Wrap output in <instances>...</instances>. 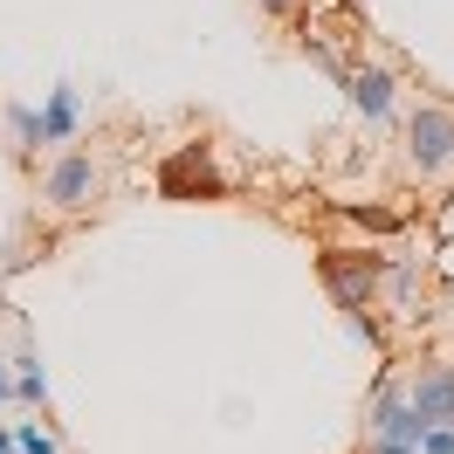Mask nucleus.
Returning <instances> with one entry per match:
<instances>
[{"label": "nucleus", "mask_w": 454, "mask_h": 454, "mask_svg": "<svg viewBox=\"0 0 454 454\" xmlns=\"http://www.w3.org/2000/svg\"><path fill=\"white\" fill-rule=\"evenodd\" d=\"M365 434L372 441H427V420L406 393V379H379V393L365 406Z\"/></svg>", "instance_id": "obj_4"}, {"label": "nucleus", "mask_w": 454, "mask_h": 454, "mask_svg": "<svg viewBox=\"0 0 454 454\" xmlns=\"http://www.w3.org/2000/svg\"><path fill=\"white\" fill-rule=\"evenodd\" d=\"M0 454H21V441H14V420H0Z\"/></svg>", "instance_id": "obj_17"}, {"label": "nucleus", "mask_w": 454, "mask_h": 454, "mask_svg": "<svg viewBox=\"0 0 454 454\" xmlns=\"http://www.w3.org/2000/svg\"><path fill=\"white\" fill-rule=\"evenodd\" d=\"M97 186H104V172H97V159L90 152H56L49 166H42V200L56 207V214H83L90 200H97Z\"/></svg>", "instance_id": "obj_2"}, {"label": "nucleus", "mask_w": 454, "mask_h": 454, "mask_svg": "<svg viewBox=\"0 0 454 454\" xmlns=\"http://www.w3.org/2000/svg\"><path fill=\"white\" fill-rule=\"evenodd\" d=\"M0 406H21V386H14V358L0 365Z\"/></svg>", "instance_id": "obj_14"}, {"label": "nucleus", "mask_w": 454, "mask_h": 454, "mask_svg": "<svg viewBox=\"0 0 454 454\" xmlns=\"http://www.w3.org/2000/svg\"><path fill=\"white\" fill-rule=\"evenodd\" d=\"M365 454H420V441H372Z\"/></svg>", "instance_id": "obj_16"}, {"label": "nucleus", "mask_w": 454, "mask_h": 454, "mask_svg": "<svg viewBox=\"0 0 454 454\" xmlns=\"http://www.w3.org/2000/svg\"><path fill=\"white\" fill-rule=\"evenodd\" d=\"M262 14H269V21H289V14H296V7H303V0H255Z\"/></svg>", "instance_id": "obj_15"}, {"label": "nucleus", "mask_w": 454, "mask_h": 454, "mask_svg": "<svg viewBox=\"0 0 454 454\" xmlns=\"http://www.w3.org/2000/svg\"><path fill=\"white\" fill-rule=\"evenodd\" d=\"M214 186V179H207V159H200V152H186V159H172L166 166V193H179V186Z\"/></svg>", "instance_id": "obj_11"}, {"label": "nucleus", "mask_w": 454, "mask_h": 454, "mask_svg": "<svg viewBox=\"0 0 454 454\" xmlns=\"http://www.w3.org/2000/svg\"><path fill=\"white\" fill-rule=\"evenodd\" d=\"M420 454H454V427H427Z\"/></svg>", "instance_id": "obj_13"}, {"label": "nucleus", "mask_w": 454, "mask_h": 454, "mask_svg": "<svg viewBox=\"0 0 454 454\" xmlns=\"http://www.w3.org/2000/svg\"><path fill=\"white\" fill-rule=\"evenodd\" d=\"M14 386H21V406H28V413H49V365H42L35 338H21V351H14Z\"/></svg>", "instance_id": "obj_8"}, {"label": "nucleus", "mask_w": 454, "mask_h": 454, "mask_svg": "<svg viewBox=\"0 0 454 454\" xmlns=\"http://www.w3.org/2000/svg\"><path fill=\"white\" fill-rule=\"evenodd\" d=\"M338 83H344V97H351V111L365 117V124H393V117H406V97H399V76L386 69V62H358V69H344Z\"/></svg>", "instance_id": "obj_3"}, {"label": "nucleus", "mask_w": 454, "mask_h": 454, "mask_svg": "<svg viewBox=\"0 0 454 454\" xmlns=\"http://www.w3.org/2000/svg\"><path fill=\"white\" fill-rule=\"evenodd\" d=\"M406 393H413V406H420L427 427H454V358L420 365L413 379H406Z\"/></svg>", "instance_id": "obj_6"}, {"label": "nucleus", "mask_w": 454, "mask_h": 454, "mask_svg": "<svg viewBox=\"0 0 454 454\" xmlns=\"http://www.w3.org/2000/svg\"><path fill=\"white\" fill-rule=\"evenodd\" d=\"M42 117H49V152H69L76 131H83V90L56 83V90H49V104H42Z\"/></svg>", "instance_id": "obj_7"}, {"label": "nucleus", "mask_w": 454, "mask_h": 454, "mask_svg": "<svg viewBox=\"0 0 454 454\" xmlns=\"http://www.w3.org/2000/svg\"><path fill=\"white\" fill-rule=\"evenodd\" d=\"M399 159L413 179H448L454 172V111L448 104H413L399 117Z\"/></svg>", "instance_id": "obj_1"}, {"label": "nucleus", "mask_w": 454, "mask_h": 454, "mask_svg": "<svg viewBox=\"0 0 454 454\" xmlns=\"http://www.w3.org/2000/svg\"><path fill=\"white\" fill-rule=\"evenodd\" d=\"M344 331L365 344V351H379V324H372V310H344Z\"/></svg>", "instance_id": "obj_12"}, {"label": "nucleus", "mask_w": 454, "mask_h": 454, "mask_svg": "<svg viewBox=\"0 0 454 454\" xmlns=\"http://www.w3.org/2000/svg\"><path fill=\"white\" fill-rule=\"evenodd\" d=\"M7 138H14V152L28 159V152H49V117H42V104H7Z\"/></svg>", "instance_id": "obj_9"}, {"label": "nucleus", "mask_w": 454, "mask_h": 454, "mask_svg": "<svg viewBox=\"0 0 454 454\" xmlns=\"http://www.w3.org/2000/svg\"><path fill=\"white\" fill-rule=\"evenodd\" d=\"M379 276H386V262H379V255H324V289H331L338 310H372Z\"/></svg>", "instance_id": "obj_5"}, {"label": "nucleus", "mask_w": 454, "mask_h": 454, "mask_svg": "<svg viewBox=\"0 0 454 454\" xmlns=\"http://www.w3.org/2000/svg\"><path fill=\"white\" fill-rule=\"evenodd\" d=\"M14 441H21V454H62L56 427L42 420V413H28V406H21V420H14Z\"/></svg>", "instance_id": "obj_10"}]
</instances>
